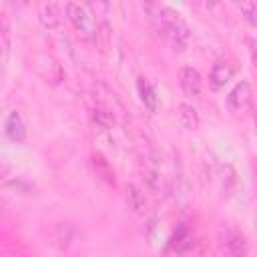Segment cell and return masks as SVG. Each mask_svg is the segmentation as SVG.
Segmentation results:
<instances>
[{
  "instance_id": "cell-1",
  "label": "cell",
  "mask_w": 257,
  "mask_h": 257,
  "mask_svg": "<svg viewBox=\"0 0 257 257\" xmlns=\"http://www.w3.org/2000/svg\"><path fill=\"white\" fill-rule=\"evenodd\" d=\"M155 12L151 14L157 24H159V30L163 34V38L167 40V44L177 50V52H183L189 44V28L185 26V22L179 18V14L167 6H153Z\"/></svg>"
},
{
  "instance_id": "cell-2",
  "label": "cell",
  "mask_w": 257,
  "mask_h": 257,
  "mask_svg": "<svg viewBox=\"0 0 257 257\" xmlns=\"http://www.w3.org/2000/svg\"><path fill=\"white\" fill-rule=\"evenodd\" d=\"M64 12H66V18L72 22V26L88 40H94L96 38V22L94 18L88 14V10L76 2H68L64 6Z\"/></svg>"
},
{
  "instance_id": "cell-3",
  "label": "cell",
  "mask_w": 257,
  "mask_h": 257,
  "mask_svg": "<svg viewBox=\"0 0 257 257\" xmlns=\"http://www.w3.org/2000/svg\"><path fill=\"white\" fill-rule=\"evenodd\" d=\"M32 66L50 84H58L64 78V70H62L60 62L52 54H48V52H36L32 56Z\"/></svg>"
},
{
  "instance_id": "cell-4",
  "label": "cell",
  "mask_w": 257,
  "mask_h": 257,
  "mask_svg": "<svg viewBox=\"0 0 257 257\" xmlns=\"http://www.w3.org/2000/svg\"><path fill=\"white\" fill-rule=\"evenodd\" d=\"M179 82H181V88L187 96H191V98L201 96V74L197 68L183 66L179 72Z\"/></svg>"
},
{
  "instance_id": "cell-5",
  "label": "cell",
  "mask_w": 257,
  "mask_h": 257,
  "mask_svg": "<svg viewBox=\"0 0 257 257\" xmlns=\"http://www.w3.org/2000/svg\"><path fill=\"white\" fill-rule=\"evenodd\" d=\"M221 245L229 257H245V239L237 229L229 227L221 235Z\"/></svg>"
},
{
  "instance_id": "cell-6",
  "label": "cell",
  "mask_w": 257,
  "mask_h": 257,
  "mask_svg": "<svg viewBox=\"0 0 257 257\" xmlns=\"http://www.w3.org/2000/svg\"><path fill=\"white\" fill-rule=\"evenodd\" d=\"M233 64L229 62V60H225V58H219L215 64H213V68H211V74H209V82H211V86L213 88H223L231 78H233Z\"/></svg>"
},
{
  "instance_id": "cell-7",
  "label": "cell",
  "mask_w": 257,
  "mask_h": 257,
  "mask_svg": "<svg viewBox=\"0 0 257 257\" xmlns=\"http://www.w3.org/2000/svg\"><path fill=\"white\" fill-rule=\"evenodd\" d=\"M4 131H6V137L14 143H22L26 139V124H24V118L18 110H12L6 118V124H4Z\"/></svg>"
},
{
  "instance_id": "cell-8",
  "label": "cell",
  "mask_w": 257,
  "mask_h": 257,
  "mask_svg": "<svg viewBox=\"0 0 257 257\" xmlns=\"http://www.w3.org/2000/svg\"><path fill=\"white\" fill-rule=\"evenodd\" d=\"M251 96H253L251 84H249L247 80H241V82H237V84L233 86V90L229 92L227 100H229V104H231L233 108H243L245 104H249Z\"/></svg>"
},
{
  "instance_id": "cell-9",
  "label": "cell",
  "mask_w": 257,
  "mask_h": 257,
  "mask_svg": "<svg viewBox=\"0 0 257 257\" xmlns=\"http://www.w3.org/2000/svg\"><path fill=\"white\" fill-rule=\"evenodd\" d=\"M177 118H179V122H181L185 128H189V131H195V128H199V124H201V118H199L197 108H195L193 104H189V102H181V104L177 106Z\"/></svg>"
},
{
  "instance_id": "cell-10",
  "label": "cell",
  "mask_w": 257,
  "mask_h": 257,
  "mask_svg": "<svg viewBox=\"0 0 257 257\" xmlns=\"http://www.w3.org/2000/svg\"><path fill=\"white\" fill-rule=\"evenodd\" d=\"M126 203H128V209L137 215H145L147 213V199H145V193L137 187V185H126Z\"/></svg>"
},
{
  "instance_id": "cell-11",
  "label": "cell",
  "mask_w": 257,
  "mask_h": 257,
  "mask_svg": "<svg viewBox=\"0 0 257 257\" xmlns=\"http://www.w3.org/2000/svg\"><path fill=\"white\" fill-rule=\"evenodd\" d=\"M38 18H40L42 26L48 28V30H52V28H56V26L60 24L58 8H56V4H52V2H42V4L38 6Z\"/></svg>"
},
{
  "instance_id": "cell-12",
  "label": "cell",
  "mask_w": 257,
  "mask_h": 257,
  "mask_svg": "<svg viewBox=\"0 0 257 257\" xmlns=\"http://www.w3.org/2000/svg\"><path fill=\"white\" fill-rule=\"evenodd\" d=\"M139 92H141V100L145 102V106L151 112H155L157 110V94H155L153 86L145 82V78H139Z\"/></svg>"
},
{
  "instance_id": "cell-13",
  "label": "cell",
  "mask_w": 257,
  "mask_h": 257,
  "mask_svg": "<svg viewBox=\"0 0 257 257\" xmlns=\"http://www.w3.org/2000/svg\"><path fill=\"white\" fill-rule=\"evenodd\" d=\"M92 165H94V171H96L98 177H102L106 183L114 185V171L110 169V165L100 155H92Z\"/></svg>"
},
{
  "instance_id": "cell-14",
  "label": "cell",
  "mask_w": 257,
  "mask_h": 257,
  "mask_svg": "<svg viewBox=\"0 0 257 257\" xmlns=\"http://www.w3.org/2000/svg\"><path fill=\"white\" fill-rule=\"evenodd\" d=\"M241 14H243L249 22H253V24L257 22V18H255V16H257V6H255L253 2H243V4H241Z\"/></svg>"
},
{
  "instance_id": "cell-15",
  "label": "cell",
  "mask_w": 257,
  "mask_h": 257,
  "mask_svg": "<svg viewBox=\"0 0 257 257\" xmlns=\"http://www.w3.org/2000/svg\"><path fill=\"white\" fill-rule=\"evenodd\" d=\"M253 177H255V189H257V159L253 161Z\"/></svg>"
}]
</instances>
